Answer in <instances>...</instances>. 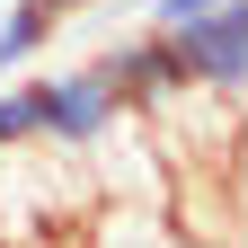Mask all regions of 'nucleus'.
<instances>
[{"mask_svg": "<svg viewBox=\"0 0 248 248\" xmlns=\"http://www.w3.org/2000/svg\"><path fill=\"white\" fill-rule=\"evenodd\" d=\"M177 71H186V98H248V0H213V9H186L160 27Z\"/></svg>", "mask_w": 248, "mask_h": 248, "instance_id": "obj_1", "label": "nucleus"}, {"mask_svg": "<svg viewBox=\"0 0 248 248\" xmlns=\"http://www.w3.org/2000/svg\"><path fill=\"white\" fill-rule=\"evenodd\" d=\"M27 98H36V142H53V151H98L115 124H124V98L107 89L98 62H71V71H27Z\"/></svg>", "mask_w": 248, "mask_h": 248, "instance_id": "obj_2", "label": "nucleus"}, {"mask_svg": "<svg viewBox=\"0 0 248 248\" xmlns=\"http://www.w3.org/2000/svg\"><path fill=\"white\" fill-rule=\"evenodd\" d=\"M98 71H107V89L124 98V115H160V107H177V98H186V71H177V53H169L160 27L115 36V45L98 53Z\"/></svg>", "mask_w": 248, "mask_h": 248, "instance_id": "obj_3", "label": "nucleus"}, {"mask_svg": "<svg viewBox=\"0 0 248 248\" xmlns=\"http://www.w3.org/2000/svg\"><path fill=\"white\" fill-rule=\"evenodd\" d=\"M53 36H62V18L45 9V0H0V80L36 71V62L53 53Z\"/></svg>", "mask_w": 248, "mask_h": 248, "instance_id": "obj_4", "label": "nucleus"}, {"mask_svg": "<svg viewBox=\"0 0 248 248\" xmlns=\"http://www.w3.org/2000/svg\"><path fill=\"white\" fill-rule=\"evenodd\" d=\"M0 151H36V98H27V71L0 80Z\"/></svg>", "mask_w": 248, "mask_h": 248, "instance_id": "obj_5", "label": "nucleus"}, {"mask_svg": "<svg viewBox=\"0 0 248 248\" xmlns=\"http://www.w3.org/2000/svg\"><path fill=\"white\" fill-rule=\"evenodd\" d=\"M186 9H213V0H142V27H169V18H186Z\"/></svg>", "mask_w": 248, "mask_h": 248, "instance_id": "obj_6", "label": "nucleus"}, {"mask_svg": "<svg viewBox=\"0 0 248 248\" xmlns=\"http://www.w3.org/2000/svg\"><path fill=\"white\" fill-rule=\"evenodd\" d=\"M53 18H80V9H107V0H45Z\"/></svg>", "mask_w": 248, "mask_h": 248, "instance_id": "obj_7", "label": "nucleus"}]
</instances>
